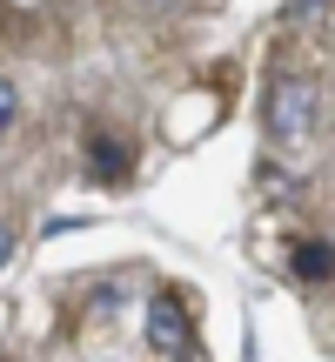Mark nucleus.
<instances>
[{"mask_svg": "<svg viewBox=\"0 0 335 362\" xmlns=\"http://www.w3.org/2000/svg\"><path fill=\"white\" fill-rule=\"evenodd\" d=\"M309 121H315V88H309V81H275V94H269V134H275V141H302Z\"/></svg>", "mask_w": 335, "mask_h": 362, "instance_id": "obj_1", "label": "nucleus"}, {"mask_svg": "<svg viewBox=\"0 0 335 362\" xmlns=\"http://www.w3.org/2000/svg\"><path fill=\"white\" fill-rule=\"evenodd\" d=\"M13 115H20V94H13V81H0V134L13 128Z\"/></svg>", "mask_w": 335, "mask_h": 362, "instance_id": "obj_5", "label": "nucleus"}, {"mask_svg": "<svg viewBox=\"0 0 335 362\" xmlns=\"http://www.w3.org/2000/svg\"><path fill=\"white\" fill-rule=\"evenodd\" d=\"M88 161H94V181H121L128 175V148L114 134H88Z\"/></svg>", "mask_w": 335, "mask_h": 362, "instance_id": "obj_3", "label": "nucleus"}, {"mask_svg": "<svg viewBox=\"0 0 335 362\" xmlns=\"http://www.w3.org/2000/svg\"><path fill=\"white\" fill-rule=\"evenodd\" d=\"M7 255H13V228L0 221V269H7Z\"/></svg>", "mask_w": 335, "mask_h": 362, "instance_id": "obj_6", "label": "nucleus"}, {"mask_svg": "<svg viewBox=\"0 0 335 362\" xmlns=\"http://www.w3.org/2000/svg\"><path fill=\"white\" fill-rule=\"evenodd\" d=\"M295 275L302 282H329V242H302L295 248Z\"/></svg>", "mask_w": 335, "mask_h": 362, "instance_id": "obj_4", "label": "nucleus"}, {"mask_svg": "<svg viewBox=\"0 0 335 362\" xmlns=\"http://www.w3.org/2000/svg\"><path fill=\"white\" fill-rule=\"evenodd\" d=\"M148 7H175V0H148Z\"/></svg>", "mask_w": 335, "mask_h": 362, "instance_id": "obj_8", "label": "nucleus"}, {"mask_svg": "<svg viewBox=\"0 0 335 362\" xmlns=\"http://www.w3.org/2000/svg\"><path fill=\"white\" fill-rule=\"evenodd\" d=\"M188 336H194V322H188V309H181V296H155L148 302V349L155 356H181Z\"/></svg>", "mask_w": 335, "mask_h": 362, "instance_id": "obj_2", "label": "nucleus"}, {"mask_svg": "<svg viewBox=\"0 0 335 362\" xmlns=\"http://www.w3.org/2000/svg\"><path fill=\"white\" fill-rule=\"evenodd\" d=\"M288 13H322V0H288Z\"/></svg>", "mask_w": 335, "mask_h": 362, "instance_id": "obj_7", "label": "nucleus"}]
</instances>
